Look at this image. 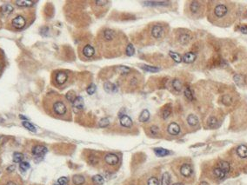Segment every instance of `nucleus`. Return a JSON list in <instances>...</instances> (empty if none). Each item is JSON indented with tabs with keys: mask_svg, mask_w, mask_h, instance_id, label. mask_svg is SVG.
Wrapping results in <instances>:
<instances>
[{
	"mask_svg": "<svg viewBox=\"0 0 247 185\" xmlns=\"http://www.w3.org/2000/svg\"><path fill=\"white\" fill-rule=\"evenodd\" d=\"M44 108L51 115L57 117H65L70 115V106L66 98L56 94H50L44 98Z\"/></svg>",
	"mask_w": 247,
	"mask_h": 185,
	"instance_id": "f257e3e1",
	"label": "nucleus"
},
{
	"mask_svg": "<svg viewBox=\"0 0 247 185\" xmlns=\"http://www.w3.org/2000/svg\"><path fill=\"white\" fill-rule=\"evenodd\" d=\"M231 7L228 2H215L210 14V21L218 25H225V22L231 19Z\"/></svg>",
	"mask_w": 247,
	"mask_h": 185,
	"instance_id": "f03ea898",
	"label": "nucleus"
},
{
	"mask_svg": "<svg viewBox=\"0 0 247 185\" xmlns=\"http://www.w3.org/2000/svg\"><path fill=\"white\" fill-rule=\"evenodd\" d=\"M122 41H124L122 39V36L118 35L116 30L112 29L104 30L100 37V43H102V46H104L105 51L111 48V53H112L114 50L118 49L117 47H118L119 44L123 43Z\"/></svg>",
	"mask_w": 247,
	"mask_h": 185,
	"instance_id": "7ed1b4c3",
	"label": "nucleus"
},
{
	"mask_svg": "<svg viewBox=\"0 0 247 185\" xmlns=\"http://www.w3.org/2000/svg\"><path fill=\"white\" fill-rule=\"evenodd\" d=\"M11 24H12V26L14 27L16 30H22L27 24V18L24 15L18 14L12 19Z\"/></svg>",
	"mask_w": 247,
	"mask_h": 185,
	"instance_id": "20e7f679",
	"label": "nucleus"
},
{
	"mask_svg": "<svg viewBox=\"0 0 247 185\" xmlns=\"http://www.w3.org/2000/svg\"><path fill=\"white\" fill-rule=\"evenodd\" d=\"M189 12L192 17H199L203 12V5L199 1H191L189 5Z\"/></svg>",
	"mask_w": 247,
	"mask_h": 185,
	"instance_id": "39448f33",
	"label": "nucleus"
},
{
	"mask_svg": "<svg viewBox=\"0 0 247 185\" xmlns=\"http://www.w3.org/2000/svg\"><path fill=\"white\" fill-rule=\"evenodd\" d=\"M68 77H69L68 74L66 72H65V71H59V72H57L55 74V76H54V83H55V85L59 86V87L64 85L67 82Z\"/></svg>",
	"mask_w": 247,
	"mask_h": 185,
	"instance_id": "423d86ee",
	"label": "nucleus"
},
{
	"mask_svg": "<svg viewBox=\"0 0 247 185\" xmlns=\"http://www.w3.org/2000/svg\"><path fill=\"white\" fill-rule=\"evenodd\" d=\"M151 35L155 39H159L165 35V29L160 24H155L151 30Z\"/></svg>",
	"mask_w": 247,
	"mask_h": 185,
	"instance_id": "0eeeda50",
	"label": "nucleus"
},
{
	"mask_svg": "<svg viewBox=\"0 0 247 185\" xmlns=\"http://www.w3.org/2000/svg\"><path fill=\"white\" fill-rule=\"evenodd\" d=\"M180 174L184 176V177H190L192 173H193V169L191 164L189 163H184L181 165L180 167Z\"/></svg>",
	"mask_w": 247,
	"mask_h": 185,
	"instance_id": "6e6552de",
	"label": "nucleus"
},
{
	"mask_svg": "<svg viewBox=\"0 0 247 185\" xmlns=\"http://www.w3.org/2000/svg\"><path fill=\"white\" fill-rule=\"evenodd\" d=\"M118 161H119V158L117 155L113 154V153H110V154H107L105 157V162L108 164V165H112V166H114V165H117L118 163Z\"/></svg>",
	"mask_w": 247,
	"mask_h": 185,
	"instance_id": "1a4fd4ad",
	"label": "nucleus"
},
{
	"mask_svg": "<svg viewBox=\"0 0 247 185\" xmlns=\"http://www.w3.org/2000/svg\"><path fill=\"white\" fill-rule=\"evenodd\" d=\"M167 131L171 136H177L180 132V127L177 123H171L168 125Z\"/></svg>",
	"mask_w": 247,
	"mask_h": 185,
	"instance_id": "9d476101",
	"label": "nucleus"
},
{
	"mask_svg": "<svg viewBox=\"0 0 247 185\" xmlns=\"http://www.w3.org/2000/svg\"><path fill=\"white\" fill-rule=\"evenodd\" d=\"M47 153V148L43 145H37L32 149V154L37 157H42Z\"/></svg>",
	"mask_w": 247,
	"mask_h": 185,
	"instance_id": "9b49d317",
	"label": "nucleus"
},
{
	"mask_svg": "<svg viewBox=\"0 0 247 185\" xmlns=\"http://www.w3.org/2000/svg\"><path fill=\"white\" fill-rule=\"evenodd\" d=\"M95 54V50L92 46L87 44L83 48V55L86 58H90L94 56Z\"/></svg>",
	"mask_w": 247,
	"mask_h": 185,
	"instance_id": "f8f14e48",
	"label": "nucleus"
},
{
	"mask_svg": "<svg viewBox=\"0 0 247 185\" xmlns=\"http://www.w3.org/2000/svg\"><path fill=\"white\" fill-rule=\"evenodd\" d=\"M196 54L193 53V52H187L184 55L183 57V61L186 64H191V63H193L195 60H196Z\"/></svg>",
	"mask_w": 247,
	"mask_h": 185,
	"instance_id": "ddd939ff",
	"label": "nucleus"
},
{
	"mask_svg": "<svg viewBox=\"0 0 247 185\" xmlns=\"http://www.w3.org/2000/svg\"><path fill=\"white\" fill-rule=\"evenodd\" d=\"M73 108L76 110H81L84 107V99L81 97H77L75 101L72 103Z\"/></svg>",
	"mask_w": 247,
	"mask_h": 185,
	"instance_id": "4468645a",
	"label": "nucleus"
},
{
	"mask_svg": "<svg viewBox=\"0 0 247 185\" xmlns=\"http://www.w3.org/2000/svg\"><path fill=\"white\" fill-rule=\"evenodd\" d=\"M120 124L125 128H130L132 125V121L128 116L124 115L120 117Z\"/></svg>",
	"mask_w": 247,
	"mask_h": 185,
	"instance_id": "2eb2a0df",
	"label": "nucleus"
},
{
	"mask_svg": "<svg viewBox=\"0 0 247 185\" xmlns=\"http://www.w3.org/2000/svg\"><path fill=\"white\" fill-rule=\"evenodd\" d=\"M237 153L239 157L241 158H247V146L245 145H239L237 149Z\"/></svg>",
	"mask_w": 247,
	"mask_h": 185,
	"instance_id": "dca6fc26",
	"label": "nucleus"
},
{
	"mask_svg": "<svg viewBox=\"0 0 247 185\" xmlns=\"http://www.w3.org/2000/svg\"><path fill=\"white\" fill-rule=\"evenodd\" d=\"M187 123L190 126H192V127L197 126V124H199V118L197 117V116L191 114L187 117Z\"/></svg>",
	"mask_w": 247,
	"mask_h": 185,
	"instance_id": "f3484780",
	"label": "nucleus"
},
{
	"mask_svg": "<svg viewBox=\"0 0 247 185\" xmlns=\"http://www.w3.org/2000/svg\"><path fill=\"white\" fill-rule=\"evenodd\" d=\"M218 167L220 169H222L225 174H227V173L230 171V169H231L230 163H229L228 162H226V161H220V162L218 163Z\"/></svg>",
	"mask_w": 247,
	"mask_h": 185,
	"instance_id": "a211bd4d",
	"label": "nucleus"
},
{
	"mask_svg": "<svg viewBox=\"0 0 247 185\" xmlns=\"http://www.w3.org/2000/svg\"><path fill=\"white\" fill-rule=\"evenodd\" d=\"M72 182L75 185H83L85 182V178L81 175H75L72 177Z\"/></svg>",
	"mask_w": 247,
	"mask_h": 185,
	"instance_id": "6ab92c4d",
	"label": "nucleus"
},
{
	"mask_svg": "<svg viewBox=\"0 0 247 185\" xmlns=\"http://www.w3.org/2000/svg\"><path fill=\"white\" fill-rule=\"evenodd\" d=\"M116 71H117L118 73H119L120 75L125 76V75H127V74H129V73L131 72V69L128 68V67H126V66L120 65V66H118V67L116 68Z\"/></svg>",
	"mask_w": 247,
	"mask_h": 185,
	"instance_id": "aec40b11",
	"label": "nucleus"
},
{
	"mask_svg": "<svg viewBox=\"0 0 247 185\" xmlns=\"http://www.w3.org/2000/svg\"><path fill=\"white\" fill-rule=\"evenodd\" d=\"M154 152H155V154L158 157H165V156L170 154L169 150H167L165 149H163V148H156V149H154Z\"/></svg>",
	"mask_w": 247,
	"mask_h": 185,
	"instance_id": "412c9836",
	"label": "nucleus"
},
{
	"mask_svg": "<svg viewBox=\"0 0 247 185\" xmlns=\"http://www.w3.org/2000/svg\"><path fill=\"white\" fill-rule=\"evenodd\" d=\"M104 88L106 92H111V93H112V92L117 91V86L112 83H105L104 84Z\"/></svg>",
	"mask_w": 247,
	"mask_h": 185,
	"instance_id": "4be33fe9",
	"label": "nucleus"
},
{
	"mask_svg": "<svg viewBox=\"0 0 247 185\" xmlns=\"http://www.w3.org/2000/svg\"><path fill=\"white\" fill-rule=\"evenodd\" d=\"M161 185H171V176L168 172H165L162 176Z\"/></svg>",
	"mask_w": 247,
	"mask_h": 185,
	"instance_id": "5701e85b",
	"label": "nucleus"
},
{
	"mask_svg": "<svg viewBox=\"0 0 247 185\" xmlns=\"http://www.w3.org/2000/svg\"><path fill=\"white\" fill-rule=\"evenodd\" d=\"M150 118V112L148 111L147 110H144L141 112L140 116H139V121L142 122V123H144L146 121H148Z\"/></svg>",
	"mask_w": 247,
	"mask_h": 185,
	"instance_id": "b1692460",
	"label": "nucleus"
},
{
	"mask_svg": "<svg viewBox=\"0 0 247 185\" xmlns=\"http://www.w3.org/2000/svg\"><path fill=\"white\" fill-rule=\"evenodd\" d=\"M179 43L183 45H185L187 44L190 41H191V37L189 34H186V33H184L182 34L180 37H179Z\"/></svg>",
	"mask_w": 247,
	"mask_h": 185,
	"instance_id": "393cba45",
	"label": "nucleus"
},
{
	"mask_svg": "<svg viewBox=\"0 0 247 185\" xmlns=\"http://www.w3.org/2000/svg\"><path fill=\"white\" fill-rule=\"evenodd\" d=\"M213 174L215 175V176L216 177H218V179H223V178H225V173L222 170V169H220L218 167H216L214 169H213Z\"/></svg>",
	"mask_w": 247,
	"mask_h": 185,
	"instance_id": "a878e982",
	"label": "nucleus"
},
{
	"mask_svg": "<svg viewBox=\"0 0 247 185\" xmlns=\"http://www.w3.org/2000/svg\"><path fill=\"white\" fill-rule=\"evenodd\" d=\"M172 87L177 91H181L182 89H183V84H182V83H181V81L179 79H174L172 81Z\"/></svg>",
	"mask_w": 247,
	"mask_h": 185,
	"instance_id": "bb28decb",
	"label": "nucleus"
},
{
	"mask_svg": "<svg viewBox=\"0 0 247 185\" xmlns=\"http://www.w3.org/2000/svg\"><path fill=\"white\" fill-rule=\"evenodd\" d=\"M92 181H93L94 183H96V184H97V185H102V184L104 183V182H105L103 176H100V175H96V176H94L92 177Z\"/></svg>",
	"mask_w": 247,
	"mask_h": 185,
	"instance_id": "cd10ccee",
	"label": "nucleus"
},
{
	"mask_svg": "<svg viewBox=\"0 0 247 185\" xmlns=\"http://www.w3.org/2000/svg\"><path fill=\"white\" fill-rule=\"evenodd\" d=\"M24 160V155L20 152H16L13 154V162L14 163H21Z\"/></svg>",
	"mask_w": 247,
	"mask_h": 185,
	"instance_id": "c85d7f7f",
	"label": "nucleus"
},
{
	"mask_svg": "<svg viewBox=\"0 0 247 185\" xmlns=\"http://www.w3.org/2000/svg\"><path fill=\"white\" fill-rule=\"evenodd\" d=\"M23 126H24L25 129H27L28 130L31 131V132H36V131H37L35 126H34L32 123H31L30 122H27V121L23 122Z\"/></svg>",
	"mask_w": 247,
	"mask_h": 185,
	"instance_id": "c756f323",
	"label": "nucleus"
},
{
	"mask_svg": "<svg viewBox=\"0 0 247 185\" xmlns=\"http://www.w3.org/2000/svg\"><path fill=\"white\" fill-rule=\"evenodd\" d=\"M66 100L71 102V103H73L75 101V99L77 98L76 95H75V92L74 91H69L68 93L66 94V97H65Z\"/></svg>",
	"mask_w": 247,
	"mask_h": 185,
	"instance_id": "7c9ffc66",
	"label": "nucleus"
},
{
	"mask_svg": "<svg viewBox=\"0 0 247 185\" xmlns=\"http://www.w3.org/2000/svg\"><path fill=\"white\" fill-rule=\"evenodd\" d=\"M15 4L20 7H23V6L26 7V6H31L34 4V2H32V1H16Z\"/></svg>",
	"mask_w": 247,
	"mask_h": 185,
	"instance_id": "2f4dec72",
	"label": "nucleus"
},
{
	"mask_svg": "<svg viewBox=\"0 0 247 185\" xmlns=\"http://www.w3.org/2000/svg\"><path fill=\"white\" fill-rule=\"evenodd\" d=\"M169 54H170L171 58L176 63H181L182 58H181V57H180L179 54H178V53H176V52H170Z\"/></svg>",
	"mask_w": 247,
	"mask_h": 185,
	"instance_id": "473e14b6",
	"label": "nucleus"
},
{
	"mask_svg": "<svg viewBox=\"0 0 247 185\" xmlns=\"http://www.w3.org/2000/svg\"><path fill=\"white\" fill-rule=\"evenodd\" d=\"M134 47L131 43H129L125 48V53L127 56H132L134 54Z\"/></svg>",
	"mask_w": 247,
	"mask_h": 185,
	"instance_id": "72a5a7b5",
	"label": "nucleus"
},
{
	"mask_svg": "<svg viewBox=\"0 0 247 185\" xmlns=\"http://www.w3.org/2000/svg\"><path fill=\"white\" fill-rule=\"evenodd\" d=\"M12 12H13V7H12V5H6L2 6V12H3L4 14H10V13H12Z\"/></svg>",
	"mask_w": 247,
	"mask_h": 185,
	"instance_id": "f704fd0d",
	"label": "nucleus"
},
{
	"mask_svg": "<svg viewBox=\"0 0 247 185\" xmlns=\"http://www.w3.org/2000/svg\"><path fill=\"white\" fill-rule=\"evenodd\" d=\"M208 125L211 127V128H214L218 125V119L214 117H211L209 119H208Z\"/></svg>",
	"mask_w": 247,
	"mask_h": 185,
	"instance_id": "c9c22d12",
	"label": "nucleus"
},
{
	"mask_svg": "<svg viewBox=\"0 0 247 185\" xmlns=\"http://www.w3.org/2000/svg\"><path fill=\"white\" fill-rule=\"evenodd\" d=\"M19 169H20V170L23 171V172L26 171L28 169H30V164H29V163H27V162H21L20 164H19Z\"/></svg>",
	"mask_w": 247,
	"mask_h": 185,
	"instance_id": "e433bc0d",
	"label": "nucleus"
},
{
	"mask_svg": "<svg viewBox=\"0 0 247 185\" xmlns=\"http://www.w3.org/2000/svg\"><path fill=\"white\" fill-rule=\"evenodd\" d=\"M142 68L146 70V71H149V72H157L159 71V68L156 67H152V66H148V65H143Z\"/></svg>",
	"mask_w": 247,
	"mask_h": 185,
	"instance_id": "4c0bfd02",
	"label": "nucleus"
},
{
	"mask_svg": "<svg viewBox=\"0 0 247 185\" xmlns=\"http://www.w3.org/2000/svg\"><path fill=\"white\" fill-rule=\"evenodd\" d=\"M184 96L186 97L187 99H189V100H191V101L193 99V95H192V93H191V90L189 88H186V89H184Z\"/></svg>",
	"mask_w": 247,
	"mask_h": 185,
	"instance_id": "58836bf2",
	"label": "nucleus"
},
{
	"mask_svg": "<svg viewBox=\"0 0 247 185\" xmlns=\"http://www.w3.org/2000/svg\"><path fill=\"white\" fill-rule=\"evenodd\" d=\"M171 108H169V107L165 108V109L163 110V112H162V117H163V118H164V119L168 118V117H169V116L171 115Z\"/></svg>",
	"mask_w": 247,
	"mask_h": 185,
	"instance_id": "ea45409f",
	"label": "nucleus"
},
{
	"mask_svg": "<svg viewBox=\"0 0 247 185\" xmlns=\"http://www.w3.org/2000/svg\"><path fill=\"white\" fill-rule=\"evenodd\" d=\"M96 91V85L94 83H91L88 88H87V93L89 95H93Z\"/></svg>",
	"mask_w": 247,
	"mask_h": 185,
	"instance_id": "a19ab883",
	"label": "nucleus"
},
{
	"mask_svg": "<svg viewBox=\"0 0 247 185\" xmlns=\"http://www.w3.org/2000/svg\"><path fill=\"white\" fill-rule=\"evenodd\" d=\"M147 184H148V185H159V182L158 178H156V177H151L149 180H148Z\"/></svg>",
	"mask_w": 247,
	"mask_h": 185,
	"instance_id": "79ce46f5",
	"label": "nucleus"
},
{
	"mask_svg": "<svg viewBox=\"0 0 247 185\" xmlns=\"http://www.w3.org/2000/svg\"><path fill=\"white\" fill-rule=\"evenodd\" d=\"M222 102H223L225 104L229 105V104H231V102H232V98H231V97H230V96H224V97H223V98H222Z\"/></svg>",
	"mask_w": 247,
	"mask_h": 185,
	"instance_id": "37998d69",
	"label": "nucleus"
},
{
	"mask_svg": "<svg viewBox=\"0 0 247 185\" xmlns=\"http://www.w3.org/2000/svg\"><path fill=\"white\" fill-rule=\"evenodd\" d=\"M109 124H110V121H109L108 118H103V119H101L100 122H99V126H100V127H103V128L107 127Z\"/></svg>",
	"mask_w": 247,
	"mask_h": 185,
	"instance_id": "c03bdc74",
	"label": "nucleus"
},
{
	"mask_svg": "<svg viewBox=\"0 0 247 185\" xmlns=\"http://www.w3.org/2000/svg\"><path fill=\"white\" fill-rule=\"evenodd\" d=\"M150 131H151V133H152V136H157V135L159 134V127H158V126L153 125V126H152V127H151Z\"/></svg>",
	"mask_w": 247,
	"mask_h": 185,
	"instance_id": "a18cd8bd",
	"label": "nucleus"
},
{
	"mask_svg": "<svg viewBox=\"0 0 247 185\" xmlns=\"http://www.w3.org/2000/svg\"><path fill=\"white\" fill-rule=\"evenodd\" d=\"M68 183V178L67 177H60L59 180H58V184L59 185H66Z\"/></svg>",
	"mask_w": 247,
	"mask_h": 185,
	"instance_id": "49530a36",
	"label": "nucleus"
},
{
	"mask_svg": "<svg viewBox=\"0 0 247 185\" xmlns=\"http://www.w3.org/2000/svg\"><path fill=\"white\" fill-rule=\"evenodd\" d=\"M240 31L244 34H247V26H242L240 28Z\"/></svg>",
	"mask_w": 247,
	"mask_h": 185,
	"instance_id": "de8ad7c7",
	"label": "nucleus"
},
{
	"mask_svg": "<svg viewBox=\"0 0 247 185\" xmlns=\"http://www.w3.org/2000/svg\"><path fill=\"white\" fill-rule=\"evenodd\" d=\"M5 185H18V184L15 182H13V181H9V182H7L5 183Z\"/></svg>",
	"mask_w": 247,
	"mask_h": 185,
	"instance_id": "09e8293b",
	"label": "nucleus"
},
{
	"mask_svg": "<svg viewBox=\"0 0 247 185\" xmlns=\"http://www.w3.org/2000/svg\"><path fill=\"white\" fill-rule=\"evenodd\" d=\"M199 185H210V184L208 182H201Z\"/></svg>",
	"mask_w": 247,
	"mask_h": 185,
	"instance_id": "8fccbe9b",
	"label": "nucleus"
},
{
	"mask_svg": "<svg viewBox=\"0 0 247 185\" xmlns=\"http://www.w3.org/2000/svg\"><path fill=\"white\" fill-rule=\"evenodd\" d=\"M4 143V137L0 136V144H2Z\"/></svg>",
	"mask_w": 247,
	"mask_h": 185,
	"instance_id": "3c124183",
	"label": "nucleus"
},
{
	"mask_svg": "<svg viewBox=\"0 0 247 185\" xmlns=\"http://www.w3.org/2000/svg\"><path fill=\"white\" fill-rule=\"evenodd\" d=\"M1 70H2V62L0 60V71H1Z\"/></svg>",
	"mask_w": 247,
	"mask_h": 185,
	"instance_id": "603ef678",
	"label": "nucleus"
},
{
	"mask_svg": "<svg viewBox=\"0 0 247 185\" xmlns=\"http://www.w3.org/2000/svg\"><path fill=\"white\" fill-rule=\"evenodd\" d=\"M172 185H184L183 183H174V184H172Z\"/></svg>",
	"mask_w": 247,
	"mask_h": 185,
	"instance_id": "864d4df0",
	"label": "nucleus"
},
{
	"mask_svg": "<svg viewBox=\"0 0 247 185\" xmlns=\"http://www.w3.org/2000/svg\"><path fill=\"white\" fill-rule=\"evenodd\" d=\"M54 185H59V184H54Z\"/></svg>",
	"mask_w": 247,
	"mask_h": 185,
	"instance_id": "5fc2aeb1",
	"label": "nucleus"
},
{
	"mask_svg": "<svg viewBox=\"0 0 247 185\" xmlns=\"http://www.w3.org/2000/svg\"><path fill=\"white\" fill-rule=\"evenodd\" d=\"M246 13H247V12H246Z\"/></svg>",
	"mask_w": 247,
	"mask_h": 185,
	"instance_id": "6e6d98bb",
	"label": "nucleus"
}]
</instances>
